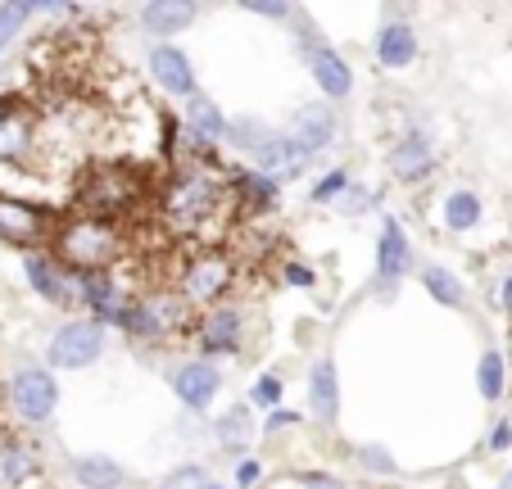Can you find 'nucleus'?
I'll return each instance as SVG.
<instances>
[{
	"instance_id": "obj_1",
	"label": "nucleus",
	"mask_w": 512,
	"mask_h": 489,
	"mask_svg": "<svg viewBox=\"0 0 512 489\" xmlns=\"http://www.w3.org/2000/svg\"><path fill=\"white\" fill-rule=\"evenodd\" d=\"M227 209H236L232 177H218L213 168H173L159 186V218L182 236H204L213 222H223Z\"/></svg>"
},
{
	"instance_id": "obj_2",
	"label": "nucleus",
	"mask_w": 512,
	"mask_h": 489,
	"mask_svg": "<svg viewBox=\"0 0 512 489\" xmlns=\"http://www.w3.org/2000/svg\"><path fill=\"white\" fill-rule=\"evenodd\" d=\"M50 254L64 263L73 277L82 272H109L114 259L123 254V231L105 218H87V213H73L55 227V240H50Z\"/></svg>"
},
{
	"instance_id": "obj_3",
	"label": "nucleus",
	"mask_w": 512,
	"mask_h": 489,
	"mask_svg": "<svg viewBox=\"0 0 512 489\" xmlns=\"http://www.w3.org/2000/svg\"><path fill=\"white\" fill-rule=\"evenodd\" d=\"M141 195H145V177L136 168H127V163H100V168H91L78 182L73 200H78V213H87V218L114 222L118 213H132L141 204Z\"/></svg>"
},
{
	"instance_id": "obj_4",
	"label": "nucleus",
	"mask_w": 512,
	"mask_h": 489,
	"mask_svg": "<svg viewBox=\"0 0 512 489\" xmlns=\"http://www.w3.org/2000/svg\"><path fill=\"white\" fill-rule=\"evenodd\" d=\"M232 281H236L232 254L200 250L182 263V272H177V295H182L191 308H218V299L232 290Z\"/></svg>"
},
{
	"instance_id": "obj_5",
	"label": "nucleus",
	"mask_w": 512,
	"mask_h": 489,
	"mask_svg": "<svg viewBox=\"0 0 512 489\" xmlns=\"http://www.w3.org/2000/svg\"><path fill=\"white\" fill-rule=\"evenodd\" d=\"M191 322V304H186L177 290H150V295H136L132 304V317H127V336L132 340H145V345H159V340L177 336L186 331Z\"/></svg>"
},
{
	"instance_id": "obj_6",
	"label": "nucleus",
	"mask_w": 512,
	"mask_h": 489,
	"mask_svg": "<svg viewBox=\"0 0 512 489\" xmlns=\"http://www.w3.org/2000/svg\"><path fill=\"white\" fill-rule=\"evenodd\" d=\"M295 23H300L295 41H300V55H304V64H309L318 91L327 100H345L349 91H354V68L345 64V55H340L336 46H327V37H318V28L309 23V14L295 10Z\"/></svg>"
},
{
	"instance_id": "obj_7",
	"label": "nucleus",
	"mask_w": 512,
	"mask_h": 489,
	"mask_svg": "<svg viewBox=\"0 0 512 489\" xmlns=\"http://www.w3.org/2000/svg\"><path fill=\"white\" fill-rule=\"evenodd\" d=\"M100 354H105V326H100L96 317H73V322H64L46 345L50 367H64V372H82V367L100 363Z\"/></svg>"
},
{
	"instance_id": "obj_8",
	"label": "nucleus",
	"mask_w": 512,
	"mask_h": 489,
	"mask_svg": "<svg viewBox=\"0 0 512 489\" xmlns=\"http://www.w3.org/2000/svg\"><path fill=\"white\" fill-rule=\"evenodd\" d=\"M59 222L50 218L41 204L19 200V195H0V245L10 250H37L46 240H55Z\"/></svg>"
},
{
	"instance_id": "obj_9",
	"label": "nucleus",
	"mask_w": 512,
	"mask_h": 489,
	"mask_svg": "<svg viewBox=\"0 0 512 489\" xmlns=\"http://www.w3.org/2000/svg\"><path fill=\"white\" fill-rule=\"evenodd\" d=\"M5 399H10V408H14L19 422L41 426V422H50L55 408H59V381H55L50 367H19Z\"/></svg>"
},
{
	"instance_id": "obj_10",
	"label": "nucleus",
	"mask_w": 512,
	"mask_h": 489,
	"mask_svg": "<svg viewBox=\"0 0 512 489\" xmlns=\"http://www.w3.org/2000/svg\"><path fill=\"white\" fill-rule=\"evenodd\" d=\"M145 68H150V77L159 82V91H168V96L177 100H195L200 96V82H195V68H191V55H186L182 46H173V41H164V46H155L150 55H145Z\"/></svg>"
},
{
	"instance_id": "obj_11",
	"label": "nucleus",
	"mask_w": 512,
	"mask_h": 489,
	"mask_svg": "<svg viewBox=\"0 0 512 489\" xmlns=\"http://www.w3.org/2000/svg\"><path fill=\"white\" fill-rule=\"evenodd\" d=\"M23 277H28V286L37 290L46 304H55V308L78 304V277H73L55 254H28V259H23Z\"/></svg>"
},
{
	"instance_id": "obj_12",
	"label": "nucleus",
	"mask_w": 512,
	"mask_h": 489,
	"mask_svg": "<svg viewBox=\"0 0 512 489\" xmlns=\"http://www.w3.org/2000/svg\"><path fill=\"white\" fill-rule=\"evenodd\" d=\"M195 340H200L204 358L241 354V345H245V317L236 313V308H227V304L209 308V313L200 317V326H195Z\"/></svg>"
},
{
	"instance_id": "obj_13",
	"label": "nucleus",
	"mask_w": 512,
	"mask_h": 489,
	"mask_svg": "<svg viewBox=\"0 0 512 489\" xmlns=\"http://www.w3.org/2000/svg\"><path fill=\"white\" fill-rule=\"evenodd\" d=\"M408 268H413V240H408V231L399 227L395 218H386L381 222V240H377V286H381V295H390V290L408 277Z\"/></svg>"
},
{
	"instance_id": "obj_14",
	"label": "nucleus",
	"mask_w": 512,
	"mask_h": 489,
	"mask_svg": "<svg viewBox=\"0 0 512 489\" xmlns=\"http://www.w3.org/2000/svg\"><path fill=\"white\" fill-rule=\"evenodd\" d=\"M173 390H177V399H182V408H191V413H209L213 399H218V390H223V372H218L209 358H191V363L177 367Z\"/></svg>"
},
{
	"instance_id": "obj_15",
	"label": "nucleus",
	"mask_w": 512,
	"mask_h": 489,
	"mask_svg": "<svg viewBox=\"0 0 512 489\" xmlns=\"http://www.w3.org/2000/svg\"><path fill=\"white\" fill-rule=\"evenodd\" d=\"M435 168V141L426 127H413V132H404L395 141V150H390V173L399 177V182H426Z\"/></svg>"
},
{
	"instance_id": "obj_16",
	"label": "nucleus",
	"mask_w": 512,
	"mask_h": 489,
	"mask_svg": "<svg viewBox=\"0 0 512 489\" xmlns=\"http://www.w3.org/2000/svg\"><path fill=\"white\" fill-rule=\"evenodd\" d=\"M309 159H313V154L304 150L295 136H290V132H277L259 154H254V168H259V173H268L272 182H295V177L309 168Z\"/></svg>"
},
{
	"instance_id": "obj_17",
	"label": "nucleus",
	"mask_w": 512,
	"mask_h": 489,
	"mask_svg": "<svg viewBox=\"0 0 512 489\" xmlns=\"http://www.w3.org/2000/svg\"><path fill=\"white\" fill-rule=\"evenodd\" d=\"M295 141L304 145L309 154H318V150H327V145H336V136H340V118H336V109L322 100V105H300L295 114H290V127H286Z\"/></svg>"
},
{
	"instance_id": "obj_18",
	"label": "nucleus",
	"mask_w": 512,
	"mask_h": 489,
	"mask_svg": "<svg viewBox=\"0 0 512 489\" xmlns=\"http://www.w3.org/2000/svg\"><path fill=\"white\" fill-rule=\"evenodd\" d=\"M232 177V195H236V209L245 213V218H259V213H272L281 200V182H272L268 173H259V168H236Z\"/></svg>"
},
{
	"instance_id": "obj_19",
	"label": "nucleus",
	"mask_w": 512,
	"mask_h": 489,
	"mask_svg": "<svg viewBox=\"0 0 512 489\" xmlns=\"http://www.w3.org/2000/svg\"><path fill=\"white\" fill-rule=\"evenodd\" d=\"M413 59H417L413 23H408L404 14L395 19V10H386V23H381V32H377V64L390 68V73H399V68H408Z\"/></svg>"
},
{
	"instance_id": "obj_20",
	"label": "nucleus",
	"mask_w": 512,
	"mask_h": 489,
	"mask_svg": "<svg viewBox=\"0 0 512 489\" xmlns=\"http://www.w3.org/2000/svg\"><path fill=\"white\" fill-rule=\"evenodd\" d=\"M0 163H28L37 132H32V114L14 109V100H0Z\"/></svg>"
},
{
	"instance_id": "obj_21",
	"label": "nucleus",
	"mask_w": 512,
	"mask_h": 489,
	"mask_svg": "<svg viewBox=\"0 0 512 489\" xmlns=\"http://www.w3.org/2000/svg\"><path fill=\"white\" fill-rule=\"evenodd\" d=\"M195 14H200V5H191V0H150V5H141V28L150 37H159V46H164L168 37L191 28Z\"/></svg>"
},
{
	"instance_id": "obj_22",
	"label": "nucleus",
	"mask_w": 512,
	"mask_h": 489,
	"mask_svg": "<svg viewBox=\"0 0 512 489\" xmlns=\"http://www.w3.org/2000/svg\"><path fill=\"white\" fill-rule=\"evenodd\" d=\"M309 413L318 417L322 426H331L340 417V376L331 358H318L309 372Z\"/></svg>"
},
{
	"instance_id": "obj_23",
	"label": "nucleus",
	"mask_w": 512,
	"mask_h": 489,
	"mask_svg": "<svg viewBox=\"0 0 512 489\" xmlns=\"http://www.w3.org/2000/svg\"><path fill=\"white\" fill-rule=\"evenodd\" d=\"M37 471H41V458H37V449H32V444H23V440H5V444H0V489L28 485Z\"/></svg>"
},
{
	"instance_id": "obj_24",
	"label": "nucleus",
	"mask_w": 512,
	"mask_h": 489,
	"mask_svg": "<svg viewBox=\"0 0 512 489\" xmlns=\"http://www.w3.org/2000/svg\"><path fill=\"white\" fill-rule=\"evenodd\" d=\"M227 127H232V123H227L223 109L213 105L209 96L186 100V132H195L204 145H213V150H218V145L227 141Z\"/></svg>"
},
{
	"instance_id": "obj_25",
	"label": "nucleus",
	"mask_w": 512,
	"mask_h": 489,
	"mask_svg": "<svg viewBox=\"0 0 512 489\" xmlns=\"http://www.w3.org/2000/svg\"><path fill=\"white\" fill-rule=\"evenodd\" d=\"M73 480L82 489H118L127 476L109 453H82V458H73Z\"/></svg>"
},
{
	"instance_id": "obj_26",
	"label": "nucleus",
	"mask_w": 512,
	"mask_h": 489,
	"mask_svg": "<svg viewBox=\"0 0 512 489\" xmlns=\"http://www.w3.org/2000/svg\"><path fill=\"white\" fill-rule=\"evenodd\" d=\"M213 440H218V449H227V453H241L245 444H254L250 403H241V408H227V413L218 417V426H213Z\"/></svg>"
},
{
	"instance_id": "obj_27",
	"label": "nucleus",
	"mask_w": 512,
	"mask_h": 489,
	"mask_svg": "<svg viewBox=\"0 0 512 489\" xmlns=\"http://www.w3.org/2000/svg\"><path fill=\"white\" fill-rule=\"evenodd\" d=\"M422 286H426V295H431L435 304H445V308H458V304L467 299V290H463V281H458V272L440 268V263L422 268Z\"/></svg>"
},
{
	"instance_id": "obj_28",
	"label": "nucleus",
	"mask_w": 512,
	"mask_h": 489,
	"mask_svg": "<svg viewBox=\"0 0 512 489\" xmlns=\"http://www.w3.org/2000/svg\"><path fill=\"white\" fill-rule=\"evenodd\" d=\"M445 227L449 231H472L476 222H481V195H472V191H454V195H445Z\"/></svg>"
},
{
	"instance_id": "obj_29",
	"label": "nucleus",
	"mask_w": 512,
	"mask_h": 489,
	"mask_svg": "<svg viewBox=\"0 0 512 489\" xmlns=\"http://www.w3.org/2000/svg\"><path fill=\"white\" fill-rule=\"evenodd\" d=\"M272 136H277V132H272L263 118H250V114H245V118H232V127H227V141H232L236 150H245L250 159L272 141Z\"/></svg>"
},
{
	"instance_id": "obj_30",
	"label": "nucleus",
	"mask_w": 512,
	"mask_h": 489,
	"mask_svg": "<svg viewBox=\"0 0 512 489\" xmlns=\"http://www.w3.org/2000/svg\"><path fill=\"white\" fill-rule=\"evenodd\" d=\"M476 385H481L485 399H503V390H508V367H503L499 354H485L481 363H476Z\"/></svg>"
},
{
	"instance_id": "obj_31",
	"label": "nucleus",
	"mask_w": 512,
	"mask_h": 489,
	"mask_svg": "<svg viewBox=\"0 0 512 489\" xmlns=\"http://www.w3.org/2000/svg\"><path fill=\"white\" fill-rule=\"evenodd\" d=\"M32 14H37V5H28V0H5V5H0V50L28 28Z\"/></svg>"
},
{
	"instance_id": "obj_32",
	"label": "nucleus",
	"mask_w": 512,
	"mask_h": 489,
	"mask_svg": "<svg viewBox=\"0 0 512 489\" xmlns=\"http://www.w3.org/2000/svg\"><path fill=\"white\" fill-rule=\"evenodd\" d=\"M349 186H354V177H349L345 168H327V173L313 182V204H340Z\"/></svg>"
},
{
	"instance_id": "obj_33",
	"label": "nucleus",
	"mask_w": 512,
	"mask_h": 489,
	"mask_svg": "<svg viewBox=\"0 0 512 489\" xmlns=\"http://www.w3.org/2000/svg\"><path fill=\"white\" fill-rule=\"evenodd\" d=\"M250 408H268V413H277V408H281V376H277V372L254 376V385H250Z\"/></svg>"
},
{
	"instance_id": "obj_34",
	"label": "nucleus",
	"mask_w": 512,
	"mask_h": 489,
	"mask_svg": "<svg viewBox=\"0 0 512 489\" xmlns=\"http://www.w3.org/2000/svg\"><path fill=\"white\" fill-rule=\"evenodd\" d=\"M204 485H209V476H204V467H195V462H186V467L168 471V476H164V485H159V489H204Z\"/></svg>"
},
{
	"instance_id": "obj_35",
	"label": "nucleus",
	"mask_w": 512,
	"mask_h": 489,
	"mask_svg": "<svg viewBox=\"0 0 512 489\" xmlns=\"http://www.w3.org/2000/svg\"><path fill=\"white\" fill-rule=\"evenodd\" d=\"M358 462L368 471H377V476L395 471V458H390V449H381V444H363V449H358Z\"/></svg>"
},
{
	"instance_id": "obj_36",
	"label": "nucleus",
	"mask_w": 512,
	"mask_h": 489,
	"mask_svg": "<svg viewBox=\"0 0 512 489\" xmlns=\"http://www.w3.org/2000/svg\"><path fill=\"white\" fill-rule=\"evenodd\" d=\"M372 204H377V195L368 191V186H349L345 200H340V213H349V218H358V213H368Z\"/></svg>"
},
{
	"instance_id": "obj_37",
	"label": "nucleus",
	"mask_w": 512,
	"mask_h": 489,
	"mask_svg": "<svg viewBox=\"0 0 512 489\" xmlns=\"http://www.w3.org/2000/svg\"><path fill=\"white\" fill-rule=\"evenodd\" d=\"M263 480V462L259 458H241L236 462V485L232 489H250V485H259Z\"/></svg>"
},
{
	"instance_id": "obj_38",
	"label": "nucleus",
	"mask_w": 512,
	"mask_h": 489,
	"mask_svg": "<svg viewBox=\"0 0 512 489\" xmlns=\"http://www.w3.org/2000/svg\"><path fill=\"white\" fill-rule=\"evenodd\" d=\"M485 449H490V453H508V449H512V417L494 422V431H490V440H485Z\"/></svg>"
},
{
	"instance_id": "obj_39",
	"label": "nucleus",
	"mask_w": 512,
	"mask_h": 489,
	"mask_svg": "<svg viewBox=\"0 0 512 489\" xmlns=\"http://www.w3.org/2000/svg\"><path fill=\"white\" fill-rule=\"evenodd\" d=\"M281 277H286L290 286H300V290H313V281H318V277H313L309 263H295V259H290L286 268H281Z\"/></svg>"
},
{
	"instance_id": "obj_40",
	"label": "nucleus",
	"mask_w": 512,
	"mask_h": 489,
	"mask_svg": "<svg viewBox=\"0 0 512 489\" xmlns=\"http://www.w3.org/2000/svg\"><path fill=\"white\" fill-rule=\"evenodd\" d=\"M245 14H259V19H295V10L290 5H268V0H250V5H241Z\"/></svg>"
},
{
	"instance_id": "obj_41",
	"label": "nucleus",
	"mask_w": 512,
	"mask_h": 489,
	"mask_svg": "<svg viewBox=\"0 0 512 489\" xmlns=\"http://www.w3.org/2000/svg\"><path fill=\"white\" fill-rule=\"evenodd\" d=\"M300 426V413H290V408H277V413H268V426L263 431L268 435H281V431H295Z\"/></svg>"
},
{
	"instance_id": "obj_42",
	"label": "nucleus",
	"mask_w": 512,
	"mask_h": 489,
	"mask_svg": "<svg viewBox=\"0 0 512 489\" xmlns=\"http://www.w3.org/2000/svg\"><path fill=\"white\" fill-rule=\"evenodd\" d=\"M304 489H349V485L336 476H327V471H309V476H304Z\"/></svg>"
},
{
	"instance_id": "obj_43",
	"label": "nucleus",
	"mask_w": 512,
	"mask_h": 489,
	"mask_svg": "<svg viewBox=\"0 0 512 489\" xmlns=\"http://www.w3.org/2000/svg\"><path fill=\"white\" fill-rule=\"evenodd\" d=\"M494 489H512V467L503 471V480H499V485H494Z\"/></svg>"
},
{
	"instance_id": "obj_44",
	"label": "nucleus",
	"mask_w": 512,
	"mask_h": 489,
	"mask_svg": "<svg viewBox=\"0 0 512 489\" xmlns=\"http://www.w3.org/2000/svg\"><path fill=\"white\" fill-rule=\"evenodd\" d=\"M209 489H227V485H209Z\"/></svg>"
},
{
	"instance_id": "obj_45",
	"label": "nucleus",
	"mask_w": 512,
	"mask_h": 489,
	"mask_svg": "<svg viewBox=\"0 0 512 489\" xmlns=\"http://www.w3.org/2000/svg\"><path fill=\"white\" fill-rule=\"evenodd\" d=\"M209 485H213V480H209ZM209 485H204V489H209Z\"/></svg>"
}]
</instances>
